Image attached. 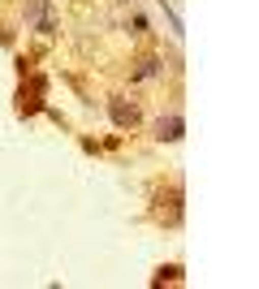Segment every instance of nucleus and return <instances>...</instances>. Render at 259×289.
Instances as JSON below:
<instances>
[{
    "instance_id": "obj_1",
    "label": "nucleus",
    "mask_w": 259,
    "mask_h": 289,
    "mask_svg": "<svg viewBox=\"0 0 259 289\" xmlns=\"http://www.w3.org/2000/svg\"><path fill=\"white\" fill-rule=\"evenodd\" d=\"M112 112H117V121H121V125H126V121L134 125V108H121V104H117V108H112Z\"/></svg>"
}]
</instances>
